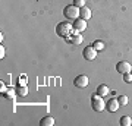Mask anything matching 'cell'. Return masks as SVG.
Masks as SVG:
<instances>
[{
  "label": "cell",
  "instance_id": "1",
  "mask_svg": "<svg viewBox=\"0 0 132 126\" xmlns=\"http://www.w3.org/2000/svg\"><path fill=\"white\" fill-rule=\"evenodd\" d=\"M73 32V23H69V22H60L57 23L56 27V34L62 38H68L71 37V34Z\"/></svg>",
  "mask_w": 132,
  "mask_h": 126
},
{
  "label": "cell",
  "instance_id": "2",
  "mask_svg": "<svg viewBox=\"0 0 132 126\" xmlns=\"http://www.w3.org/2000/svg\"><path fill=\"white\" fill-rule=\"evenodd\" d=\"M106 104L107 103L104 101V97L98 95L97 93L91 98V106H93V110H95V112H103L104 108H106Z\"/></svg>",
  "mask_w": 132,
  "mask_h": 126
},
{
  "label": "cell",
  "instance_id": "3",
  "mask_svg": "<svg viewBox=\"0 0 132 126\" xmlns=\"http://www.w3.org/2000/svg\"><path fill=\"white\" fill-rule=\"evenodd\" d=\"M63 13L68 19H71V21H75V19L79 18V7H76L73 3L69 6H66L65 10H63Z\"/></svg>",
  "mask_w": 132,
  "mask_h": 126
},
{
  "label": "cell",
  "instance_id": "4",
  "mask_svg": "<svg viewBox=\"0 0 132 126\" xmlns=\"http://www.w3.org/2000/svg\"><path fill=\"white\" fill-rule=\"evenodd\" d=\"M66 41L73 44V46H79L81 43H82V35H81V32H78V31L73 29V32L71 34V37L66 38Z\"/></svg>",
  "mask_w": 132,
  "mask_h": 126
},
{
  "label": "cell",
  "instance_id": "5",
  "mask_svg": "<svg viewBox=\"0 0 132 126\" xmlns=\"http://www.w3.org/2000/svg\"><path fill=\"white\" fill-rule=\"evenodd\" d=\"M82 56H84L87 60H94L95 57H97V50H95L93 46H88V47H85L84 48Z\"/></svg>",
  "mask_w": 132,
  "mask_h": 126
},
{
  "label": "cell",
  "instance_id": "6",
  "mask_svg": "<svg viewBox=\"0 0 132 126\" xmlns=\"http://www.w3.org/2000/svg\"><path fill=\"white\" fill-rule=\"evenodd\" d=\"M73 29L75 31H78V32H82V31H85L87 29V21L82 18H78L73 21Z\"/></svg>",
  "mask_w": 132,
  "mask_h": 126
},
{
  "label": "cell",
  "instance_id": "7",
  "mask_svg": "<svg viewBox=\"0 0 132 126\" xmlns=\"http://www.w3.org/2000/svg\"><path fill=\"white\" fill-rule=\"evenodd\" d=\"M73 84H75V87H78V88H85V87L88 85V76H87V75H79V76H76L75 81H73Z\"/></svg>",
  "mask_w": 132,
  "mask_h": 126
},
{
  "label": "cell",
  "instance_id": "8",
  "mask_svg": "<svg viewBox=\"0 0 132 126\" xmlns=\"http://www.w3.org/2000/svg\"><path fill=\"white\" fill-rule=\"evenodd\" d=\"M119 107H120V104H119L118 98H110V100L107 101V104H106V108H107L109 112H112V113L118 112Z\"/></svg>",
  "mask_w": 132,
  "mask_h": 126
},
{
  "label": "cell",
  "instance_id": "9",
  "mask_svg": "<svg viewBox=\"0 0 132 126\" xmlns=\"http://www.w3.org/2000/svg\"><path fill=\"white\" fill-rule=\"evenodd\" d=\"M116 70H118L119 73H128V72H131L132 70V66L128 63V62H119L118 65H116Z\"/></svg>",
  "mask_w": 132,
  "mask_h": 126
},
{
  "label": "cell",
  "instance_id": "10",
  "mask_svg": "<svg viewBox=\"0 0 132 126\" xmlns=\"http://www.w3.org/2000/svg\"><path fill=\"white\" fill-rule=\"evenodd\" d=\"M91 16H93V13H91V9H90V7L84 6V7H81V9H79V18L85 19V21H88Z\"/></svg>",
  "mask_w": 132,
  "mask_h": 126
},
{
  "label": "cell",
  "instance_id": "11",
  "mask_svg": "<svg viewBox=\"0 0 132 126\" xmlns=\"http://www.w3.org/2000/svg\"><path fill=\"white\" fill-rule=\"evenodd\" d=\"M97 94H98V95H101V97L109 95V87H107V85H104V84L98 85V87H97Z\"/></svg>",
  "mask_w": 132,
  "mask_h": 126
},
{
  "label": "cell",
  "instance_id": "12",
  "mask_svg": "<svg viewBox=\"0 0 132 126\" xmlns=\"http://www.w3.org/2000/svg\"><path fill=\"white\" fill-rule=\"evenodd\" d=\"M40 125L41 126H53L54 125V119H53L52 116H46L40 120Z\"/></svg>",
  "mask_w": 132,
  "mask_h": 126
},
{
  "label": "cell",
  "instance_id": "13",
  "mask_svg": "<svg viewBox=\"0 0 132 126\" xmlns=\"http://www.w3.org/2000/svg\"><path fill=\"white\" fill-rule=\"evenodd\" d=\"M16 94L21 95V97H25V95L28 94V88H27V85H18V87H16Z\"/></svg>",
  "mask_w": 132,
  "mask_h": 126
},
{
  "label": "cell",
  "instance_id": "14",
  "mask_svg": "<svg viewBox=\"0 0 132 126\" xmlns=\"http://www.w3.org/2000/svg\"><path fill=\"white\" fill-rule=\"evenodd\" d=\"M15 95H16V89H7V91H6L5 94H3V97L5 98H7V100H13L15 98Z\"/></svg>",
  "mask_w": 132,
  "mask_h": 126
},
{
  "label": "cell",
  "instance_id": "15",
  "mask_svg": "<svg viewBox=\"0 0 132 126\" xmlns=\"http://www.w3.org/2000/svg\"><path fill=\"white\" fill-rule=\"evenodd\" d=\"M120 125L122 126H131L132 125V119L129 116H122L120 117Z\"/></svg>",
  "mask_w": 132,
  "mask_h": 126
},
{
  "label": "cell",
  "instance_id": "16",
  "mask_svg": "<svg viewBox=\"0 0 132 126\" xmlns=\"http://www.w3.org/2000/svg\"><path fill=\"white\" fill-rule=\"evenodd\" d=\"M93 47H94L97 52H100V50H103V48H104V43L100 41V40H95L94 44H93Z\"/></svg>",
  "mask_w": 132,
  "mask_h": 126
},
{
  "label": "cell",
  "instance_id": "17",
  "mask_svg": "<svg viewBox=\"0 0 132 126\" xmlns=\"http://www.w3.org/2000/svg\"><path fill=\"white\" fill-rule=\"evenodd\" d=\"M118 100H119L120 107H123V106H126V104H128V97H126V95H123V94H122V95H119Z\"/></svg>",
  "mask_w": 132,
  "mask_h": 126
},
{
  "label": "cell",
  "instance_id": "18",
  "mask_svg": "<svg viewBox=\"0 0 132 126\" xmlns=\"http://www.w3.org/2000/svg\"><path fill=\"white\" fill-rule=\"evenodd\" d=\"M123 82H126V84H131V82H132V73H131V72L123 73Z\"/></svg>",
  "mask_w": 132,
  "mask_h": 126
},
{
  "label": "cell",
  "instance_id": "19",
  "mask_svg": "<svg viewBox=\"0 0 132 126\" xmlns=\"http://www.w3.org/2000/svg\"><path fill=\"white\" fill-rule=\"evenodd\" d=\"M73 5L81 9V7H84L85 6V0H73Z\"/></svg>",
  "mask_w": 132,
  "mask_h": 126
},
{
  "label": "cell",
  "instance_id": "20",
  "mask_svg": "<svg viewBox=\"0 0 132 126\" xmlns=\"http://www.w3.org/2000/svg\"><path fill=\"white\" fill-rule=\"evenodd\" d=\"M6 91H7V88H6V85L3 84V81H2V82H0V93H2V94H5Z\"/></svg>",
  "mask_w": 132,
  "mask_h": 126
},
{
  "label": "cell",
  "instance_id": "21",
  "mask_svg": "<svg viewBox=\"0 0 132 126\" xmlns=\"http://www.w3.org/2000/svg\"><path fill=\"white\" fill-rule=\"evenodd\" d=\"M27 82H28V78H25V76H22L19 79V85H27Z\"/></svg>",
  "mask_w": 132,
  "mask_h": 126
},
{
  "label": "cell",
  "instance_id": "22",
  "mask_svg": "<svg viewBox=\"0 0 132 126\" xmlns=\"http://www.w3.org/2000/svg\"><path fill=\"white\" fill-rule=\"evenodd\" d=\"M3 57H5V47L2 46L0 47V59H3Z\"/></svg>",
  "mask_w": 132,
  "mask_h": 126
},
{
  "label": "cell",
  "instance_id": "23",
  "mask_svg": "<svg viewBox=\"0 0 132 126\" xmlns=\"http://www.w3.org/2000/svg\"><path fill=\"white\" fill-rule=\"evenodd\" d=\"M131 73H132V70H131Z\"/></svg>",
  "mask_w": 132,
  "mask_h": 126
}]
</instances>
